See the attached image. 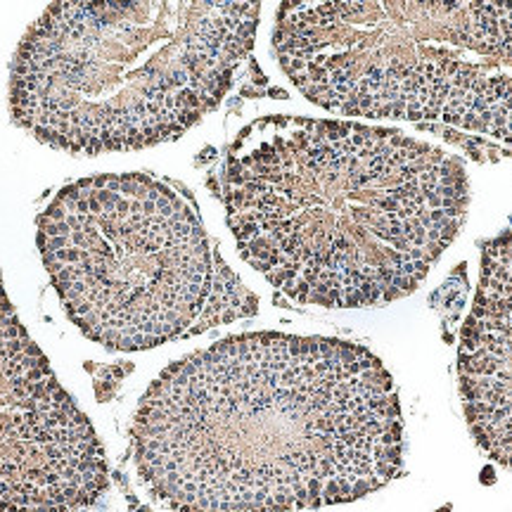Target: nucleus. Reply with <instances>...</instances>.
<instances>
[{"label":"nucleus","mask_w":512,"mask_h":512,"mask_svg":"<svg viewBox=\"0 0 512 512\" xmlns=\"http://www.w3.org/2000/svg\"><path fill=\"white\" fill-rule=\"evenodd\" d=\"M133 463L174 512L349 503L403 467L392 375L358 344L249 332L164 370L140 401Z\"/></svg>","instance_id":"obj_1"},{"label":"nucleus","mask_w":512,"mask_h":512,"mask_svg":"<svg viewBox=\"0 0 512 512\" xmlns=\"http://www.w3.org/2000/svg\"><path fill=\"white\" fill-rule=\"evenodd\" d=\"M458 384L472 437L512 470V230L484 249L475 304L460 332Z\"/></svg>","instance_id":"obj_6"},{"label":"nucleus","mask_w":512,"mask_h":512,"mask_svg":"<svg viewBox=\"0 0 512 512\" xmlns=\"http://www.w3.org/2000/svg\"><path fill=\"white\" fill-rule=\"evenodd\" d=\"M223 202L240 256L275 290L361 309L427 278L463 226L467 178L396 128L275 114L230 145Z\"/></svg>","instance_id":"obj_2"},{"label":"nucleus","mask_w":512,"mask_h":512,"mask_svg":"<svg viewBox=\"0 0 512 512\" xmlns=\"http://www.w3.org/2000/svg\"><path fill=\"white\" fill-rule=\"evenodd\" d=\"M259 3H55L19 43L12 117L76 155L143 150L219 107Z\"/></svg>","instance_id":"obj_3"},{"label":"nucleus","mask_w":512,"mask_h":512,"mask_svg":"<svg viewBox=\"0 0 512 512\" xmlns=\"http://www.w3.org/2000/svg\"><path fill=\"white\" fill-rule=\"evenodd\" d=\"M496 140H503V143L512 145V93L505 98L501 110H498Z\"/></svg>","instance_id":"obj_7"},{"label":"nucleus","mask_w":512,"mask_h":512,"mask_svg":"<svg viewBox=\"0 0 512 512\" xmlns=\"http://www.w3.org/2000/svg\"><path fill=\"white\" fill-rule=\"evenodd\" d=\"M38 247L67 316L112 351L152 349L256 311L192 204L152 176L64 185L38 216Z\"/></svg>","instance_id":"obj_4"},{"label":"nucleus","mask_w":512,"mask_h":512,"mask_svg":"<svg viewBox=\"0 0 512 512\" xmlns=\"http://www.w3.org/2000/svg\"><path fill=\"white\" fill-rule=\"evenodd\" d=\"M110 472L91 420L19 323L0 280V512H74Z\"/></svg>","instance_id":"obj_5"}]
</instances>
